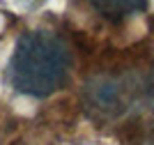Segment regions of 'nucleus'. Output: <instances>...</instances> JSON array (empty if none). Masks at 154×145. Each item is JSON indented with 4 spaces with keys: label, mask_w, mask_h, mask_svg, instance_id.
I'll list each match as a JSON object with an SVG mask.
<instances>
[{
    "label": "nucleus",
    "mask_w": 154,
    "mask_h": 145,
    "mask_svg": "<svg viewBox=\"0 0 154 145\" xmlns=\"http://www.w3.org/2000/svg\"><path fill=\"white\" fill-rule=\"evenodd\" d=\"M69 51L60 37L46 30L26 32L9 60V81L19 92L48 97L60 90L69 74Z\"/></svg>",
    "instance_id": "obj_1"
},
{
    "label": "nucleus",
    "mask_w": 154,
    "mask_h": 145,
    "mask_svg": "<svg viewBox=\"0 0 154 145\" xmlns=\"http://www.w3.org/2000/svg\"><path fill=\"white\" fill-rule=\"evenodd\" d=\"M83 104L94 120H113L127 111L129 90L120 78L97 76L83 90Z\"/></svg>",
    "instance_id": "obj_2"
},
{
    "label": "nucleus",
    "mask_w": 154,
    "mask_h": 145,
    "mask_svg": "<svg viewBox=\"0 0 154 145\" xmlns=\"http://www.w3.org/2000/svg\"><path fill=\"white\" fill-rule=\"evenodd\" d=\"M97 12L108 21H122L147 7V0H92Z\"/></svg>",
    "instance_id": "obj_3"
}]
</instances>
